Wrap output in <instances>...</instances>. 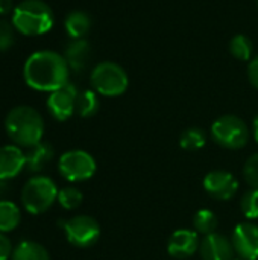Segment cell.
I'll list each match as a JSON object with an SVG mask.
<instances>
[{"label": "cell", "mask_w": 258, "mask_h": 260, "mask_svg": "<svg viewBox=\"0 0 258 260\" xmlns=\"http://www.w3.org/2000/svg\"><path fill=\"white\" fill-rule=\"evenodd\" d=\"M70 67L64 55L53 50H38L32 53L23 67L26 84L36 91H55L68 84Z\"/></svg>", "instance_id": "6da1fadb"}, {"label": "cell", "mask_w": 258, "mask_h": 260, "mask_svg": "<svg viewBox=\"0 0 258 260\" xmlns=\"http://www.w3.org/2000/svg\"><path fill=\"white\" fill-rule=\"evenodd\" d=\"M5 129L17 146L29 149L41 142L44 134V120L35 108L29 105H18L8 113L5 119Z\"/></svg>", "instance_id": "7a4b0ae2"}, {"label": "cell", "mask_w": 258, "mask_h": 260, "mask_svg": "<svg viewBox=\"0 0 258 260\" xmlns=\"http://www.w3.org/2000/svg\"><path fill=\"white\" fill-rule=\"evenodd\" d=\"M11 21L21 35L38 37L52 29L55 15L43 0H23L14 8Z\"/></svg>", "instance_id": "3957f363"}, {"label": "cell", "mask_w": 258, "mask_h": 260, "mask_svg": "<svg viewBox=\"0 0 258 260\" xmlns=\"http://www.w3.org/2000/svg\"><path fill=\"white\" fill-rule=\"evenodd\" d=\"M90 82L97 94L117 98L128 90L129 78L120 64L113 61H102L93 69L90 75Z\"/></svg>", "instance_id": "277c9868"}, {"label": "cell", "mask_w": 258, "mask_h": 260, "mask_svg": "<svg viewBox=\"0 0 258 260\" xmlns=\"http://www.w3.org/2000/svg\"><path fill=\"white\" fill-rule=\"evenodd\" d=\"M58 189L53 180L44 175L32 177L27 180L21 190V204L26 212L40 215L49 210L55 201H58Z\"/></svg>", "instance_id": "5b68a950"}, {"label": "cell", "mask_w": 258, "mask_h": 260, "mask_svg": "<svg viewBox=\"0 0 258 260\" xmlns=\"http://www.w3.org/2000/svg\"><path fill=\"white\" fill-rule=\"evenodd\" d=\"M213 140L227 149H240L249 140V128L240 117L227 114L214 120L211 125Z\"/></svg>", "instance_id": "8992f818"}, {"label": "cell", "mask_w": 258, "mask_h": 260, "mask_svg": "<svg viewBox=\"0 0 258 260\" xmlns=\"http://www.w3.org/2000/svg\"><path fill=\"white\" fill-rule=\"evenodd\" d=\"M58 169H59V174L65 180L71 183H79V181L90 180L94 175L96 160L87 151L73 149V151L64 152L59 157Z\"/></svg>", "instance_id": "52a82bcc"}, {"label": "cell", "mask_w": 258, "mask_h": 260, "mask_svg": "<svg viewBox=\"0 0 258 260\" xmlns=\"http://www.w3.org/2000/svg\"><path fill=\"white\" fill-rule=\"evenodd\" d=\"M64 232L67 241L78 248H90L100 238L99 222L87 215H78L64 222Z\"/></svg>", "instance_id": "ba28073f"}, {"label": "cell", "mask_w": 258, "mask_h": 260, "mask_svg": "<svg viewBox=\"0 0 258 260\" xmlns=\"http://www.w3.org/2000/svg\"><path fill=\"white\" fill-rule=\"evenodd\" d=\"M78 88L73 84H67L59 90H55L47 98V110L50 116L59 122H64L73 116L76 111V99H78Z\"/></svg>", "instance_id": "9c48e42d"}, {"label": "cell", "mask_w": 258, "mask_h": 260, "mask_svg": "<svg viewBox=\"0 0 258 260\" xmlns=\"http://www.w3.org/2000/svg\"><path fill=\"white\" fill-rule=\"evenodd\" d=\"M204 189L211 198L228 201L237 193L239 181L228 171H211L204 178Z\"/></svg>", "instance_id": "30bf717a"}, {"label": "cell", "mask_w": 258, "mask_h": 260, "mask_svg": "<svg viewBox=\"0 0 258 260\" xmlns=\"http://www.w3.org/2000/svg\"><path fill=\"white\" fill-rule=\"evenodd\" d=\"M234 251L243 260H258V225L252 222L239 224L231 236Z\"/></svg>", "instance_id": "8fae6325"}, {"label": "cell", "mask_w": 258, "mask_h": 260, "mask_svg": "<svg viewBox=\"0 0 258 260\" xmlns=\"http://www.w3.org/2000/svg\"><path fill=\"white\" fill-rule=\"evenodd\" d=\"M199 236L195 230L181 229L170 236L167 244V253L173 259H189L199 250Z\"/></svg>", "instance_id": "7c38bea8"}, {"label": "cell", "mask_w": 258, "mask_h": 260, "mask_svg": "<svg viewBox=\"0 0 258 260\" xmlns=\"http://www.w3.org/2000/svg\"><path fill=\"white\" fill-rule=\"evenodd\" d=\"M199 253L202 260H234V247L231 239H228L224 235L211 233L204 236Z\"/></svg>", "instance_id": "4fadbf2b"}, {"label": "cell", "mask_w": 258, "mask_h": 260, "mask_svg": "<svg viewBox=\"0 0 258 260\" xmlns=\"http://www.w3.org/2000/svg\"><path fill=\"white\" fill-rule=\"evenodd\" d=\"M26 168V154L17 145L0 148V180L8 181Z\"/></svg>", "instance_id": "5bb4252c"}, {"label": "cell", "mask_w": 258, "mask_h": 260, "mask_svg": "<svg viewBox=\"0 0 258 260\" xmlns=\"http://www.w3.org/2000/svg\"><path fill=\"white\" fill-rule=\"evenodd\" d=\"M90 56H91V47L85 38L71 40L64 50V58L70 70H75V72L84 70L90 61Z\"/></svg>", "instance_id": "9a60e30c"}, {"label": "cell", "mask_w": 258, "mask_h": 260, "mask_svg": "<svg viewBox=\"0 0 258 260\" xmlns=\"http://www.w3.org/2000/svg\"><path fill=\"white\" fill-rule=\"evenodd\" d=\"M64 27L71 40H81L88 34V30L91 27V18L87 12L76 9V11H71L67 14Z\"/></svg>", "instance_id": "2e32d148"}, {"label": "cell", "mask_w": 258, "mask_h": 260, "mask_svg": "<svg viewBox=\"0 0 258 260\" xmlns=\"http://www.w3.org/2000/svg\"><path fill=\"white\" fill-rule=\"evenodd\" d=\"M53 158V148L47 142H40L38 145L29 148L26 152V169L30 172H40Z\"/></svg>", "instance_id": "e0dca14e"}, {"label": "cell", "mask_w": 258, "mask_h": 260, "mask_svg": "<svg viewBox=\"0 0 258 260\" xmlns=\"http://www.w3.org/2000/svg\"><path fill=\"white\" fill-rule=\"evenodd\" d=\"M12 260H50L47 250L38 242L24 241L20 242L12 253Z\"/></svg>", "instance_id": "ac0fdd59"}, {"label": "cell", "mask_w": 258, "mask_h": 260, "mask_svg": "<svg viewBox=\"0 0 258 260\" xmlns=\"http://www.w3.org/2000/svg\"><path fill=\"white\" fill-rule=\"evenodd\" d=\"M21 215L15 203L2 200L0 201V233L12 232L20 224Z\"/></svg>", "instance_id": "d6986e66"}, {"label": "cell", "mask_w": 258, "mask_h": 260, "mask_svg": "<svg viewBox=\"0 0 258 260\" xmlns=\"http://www.w3.org/2000/svg\"><path fill=\"white\" fill-rule=\"evenodd\" d=\"M100 108L99 94L94 90H82L76 99V113L81 117H93Z\"/></svg>", "instance_id": "ffe728a7"}, {"label": "cell", "mask_w": 258, "mask_h": 260, "mask_svg": "<svg viewBox=\"0 0 258 260\" xmlns=\"http://www.w3.org/2000/svg\"><path fill=\"white\" fill-rule=\"evenodd\" d=\"M217 225H219V219L214 215V212H211L210 209H201L193 216V227L198 235L207 236L216 233Z\"/></svg>", "instance_id": "44dd1931"}, {"label": "cell", "mask_w": 258, "mask_h": 260, "mask_svg": "<svg viewBox=\"0 0 258 260\" xmlns=\"http://www.w3.org/2000/svg\"><path fill=\"white\" fill-rule=\"evenodd\" d=\"M230 52L239 61H251L254 55V44L249 40V37L237 34L230 41Z\"/></svg>", "instance_id": "7402d4cb"}, {"label": "cell", "mask_w": 258, "mask_h": 260, "mask_svg": "<svg viewBox=\"0 0 258 260\" xmlns=\"http://www.w3.org/2000/svg\"><path fill=\"white\" fill-rule=\"evenodd\" d=\"M207 134L201 128H189L186 129L179 137V146L186 151H198L205 146Z\"/></svg>", "instance_id": "603a6c76"}, {"label": "cell", "mask_w": 258, "mask_h": 260, "mask_svg": "<svg viewBox=\"0 0 258 260\" xmlns=\"http://www.w3.org/2000/svg\"><path fill=\"white\" fill-rule=\"evenodd\" d=\"M84 195L79 189L76 187H64L58 192V203L61 204V207L67 209V210H75L82 204Z\"/></svg>", "instance_id": "cb8c5ba5"}, {"label": "cell", "mask_w": 258, "mask_h": 260, "mask_svg": "<svg viewBox=\"0 0 258 260\" xmlns=\"http://www.w3.org/2000/svg\"><path fill=\"white\" fill-rule=\"evenodd\" d=\"M240 209L242 213L248 219H257L258 218V189H249L245 192V195L240 200Z\"/></svg>", "instance_id": "d4e9b609"}, {"label": "cell", "mask_w": 258, "mask_h": 260, "mask_svg": "<svg viewBox=\"0 0 258 260\" xmlns=\"http://www.w3.org/2000/svg\"><path fill=\"white\" fill-rule=\"evenodd\" d=\"M15 41V27L12 21L0 20V52H6Z\"/></svg>", "instance_id": "484cf974"}, {"label": "cell", "mask_w": 258, "mask_h": 260, "mask_svg": "<svg viewBox=\"0 0 258 260\" xmlns=\"http://www.w3.org/2000/svg\"><path fill=\"white\" fill-rule=\"evenodd\" d=\"M243 177L252 189H258V152L251 155L245 163Z\"/></svg>", "instance_id": "4316f807"}, {"label": "cell", "mask_w": 258, "mask_h": 260, "mask_svg": "<svg viewBox=\"0 0 258 260\" xmlns=\"http://www.w3.org/2000/svg\"><path fill=\"white\" fill-rule=\"evenodd\" d=\"M12 253L14 248L11 241L3 233H0V260H8L9 257H12Z\"/></svg>", "instance_id": "83f0119b"}, {"label": "cell", "mask_w": 258, "mask_h": 260, "mask_svg": "<svg viewBox=\"0 0 258 260\" xmlns=\"http://www.w3.org/2000/svg\"><path fill=\"white\" fill-rule=\"evenodd\" d=\"M248 78H249V82L255 88H258V55L251 59V62L248 66Z\"/></svg>", "instance_id": "f1b7e54d"}, {"label": "cell", "mask_w": 258, "mask_h": 260, "mask_svg": "<svg viewBox=\"0 0 258 260\" xmlns=\"http://www.w3.org/2000/svg\"><path fill=\"white\" fill-rule=\"evenodd\" d=\"M14 11L12 0H0V15H6Z\"/></svg>", "instance_id": "f546056e"}, {"label": "cell", "mask_w": 258, "mask_h": 260, "mask_svg": "<svg viewBox=\"0 0 258 260\" xmlns=\"http://www.w3.org/2000/svg\"><path fill=\"white\" fill-rule=\"evenodd\" d=\"M6 192H8V184H6V181H2V180H0V201H2V198L5 197Z\"/></svg>", "instance_id": "4dcf8cb0"}, {"label": "cell", "mask_w": 258, "mask_h": 260, "mask_svg": "<svg viewBox=\"0 0 258 260\" xmlns=\"http://www.w3.org/2000/svg\"><path fill=\"white\" fill-rule=\"evenodd\" d=\"M252 131H254V139H255V142H257V143H258V114H257V117L254 119Z\"/></svg>", "instance_id": "1f68e13d"}, {"label": "cell", "mask_w": 258, "mask_h": 260, "mask_svg": "<svg viewBox=\"0 0 258 260\" xmlns=\"http://www.w3.org/2000/svg\"><path fill=\"white\" fill-rule=\"evenodd\" d=\"M237 260H243V259H237Z\"/></svg>", "instance_id": "d6a6232c"}, {"label": "cell", "mask_w": 258, "mask_h": 260, "mask_svg": "<svg viewBox=\"0 0 258 260\" xmlns=\"http://www.w3.org/2000/svg\"><path fill=\"white\" fill-rule=\"evenodd\" d=\"M257 5H258V0H257Z\"/></svg>", "instance_id": "836d02e7"}]
</instances>
